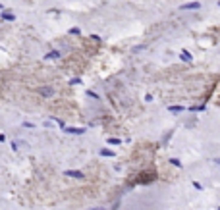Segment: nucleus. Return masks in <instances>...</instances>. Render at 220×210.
<instances>
[{
	"mask_svg": "<svg viewBox=\"0 0 220 210\" xmlns=\"http://www.w3.org/2000/svg\"><path fill=\"white\" fill-rule=\"evenodd\" d=\"M180 58H182V62H185V64H191V62H193L189 50H182V52H180Z\"/></svg>",
	"mask_w": 220,
	"mask_h": 210,
	"instance_id": "nucleus-6",
	"label": "nucleus"
},
{
	"mask_svg": "<svg viewBox=\"0 0 220 210\" xmlns=\"http://www.w3.org/2000/svg\"><path fill=\"white\" fill-rule=\"evenodd\" d=\"M64 176H68V177H75V179H83V172H79V170H66V172H64Z\"/></svg>",
	"mask_w": 220,
	"mask_h": 210,
	"instance_id": "nucleus-2",
	"label": "nucleus"
},
{
	"mask_svg": "<svg viewBox=\"0 0 220 210\" xmlns=\"http://www.w3.org/2000/svg\"><path fill=\"white\" fill-rule=\"evenodd\" d=\"M68 33H70V35H75V37H77V35H81V29H79V27H72L70 31H68Z\"/></svg>",
	"mask_w": 220,
	"mask_h": 210,
	"instance_id": "nucleus-11",
	"label": "nucleus"
},
{
	"mask_svg": "<svg viewBox=\"0 0 220 210\" xmlns=\"http://www.w3.org/2000/svg\"><path fill=\"white\" fill-rule=\"evenodd\" d=\"M0 19H4V21H14L15 15L12 12H8V10H2V12H0Z\"/></svg>",
	"mask_w": 220,
	"mask_h": 210,
	"instance_id": "nucleus-4",
	"label": "nucleus"
},
{
	"mask_svg": "<svg viewBox=\"0 0 220 210\" xmlns=\"http://www.w3.org/2000/svg\"><path fill=\"white\" fill-rule=\"evenodd\" d=\"M95 210H98V208H95Z\"/></svg>",
	"mask_w": 220,
	"mask_h": 210,
	"instance_id": "nucleus-21",
	"label": "nucleus"
},
{
	"mask_svg": "<svg viewBox=\"0 0 220 210\" xmlns=\"http://www.w3.org/2000/svg\"><path fill=\"white\" fill-rule=\"evenodd\" d=\"M170 162H172V164H174L176 168H182V162H180V160H178V158H172Z\"/></svg>",
	"mask_w": 220,
	"mask_h": 210,
	"instance_id": "nucleus-13",
	"label": "nucleus"
},
{
	"mask_svg": "<svg viewBox=\"0 0 220 210\" xmlns=\"http://www.w3.org/2000/svg\"><path fill=\"white\" fill-rule=\"evenodd\" d=\"M79 83H81V79H77V77H75V79H72V85H79Z\"/></svg>",
	"mask_w": 220,
	"mask_h": 210,
	"instance_id": "nucleus-17",
	"label": "nucleus"
},
{
	"mask_svg": "<svg viewBox=\"0 0 220 210\" xmlns=\"http://www.w3.org/2000/svg\"><path fill=\"white\" fill-rule=\"evenodd\" d=\"M54 89L52 87H41L39 89V94H43V97H46V98H50V97H54Z\"/></svg>",
	"mask_w": 220,
	"mask_h": 210,
	"instance_id": "nucleus-1",
	"label": "nucleus"
},
{
	"mask_svg": "<svg viewBox=\"0 0 220 210\" xmlns=\"http://www.w3.org/2000/svg\"><path fill=\"white\" fill-rule=\"evenodd\" d=\"M199 8H201V2H187L180 6V10H199Z\"/></svg>",
	"mask_w": 220,
	"mask_h": 210,
	"instance_id": "nucleus-5",
	"label": "nucleus"
},
{
	"mask_svg": "<svg viewBox=\"0 0 220 210\" xmlns=\"http://www.w3.org/2000/svg\"><path fill=\"white\" fill-rule=\"evenodd\" d=\"M87 97H91V98H95V100H98V94L95 91H87Z\"/></svg>",
	"mask_w": 220,
	"mask_h": 210,
	"instance_id": "nucleus-12",
	"label": "nucleus"
},
{
	"mask_svg": "<svg viewBox=\"0 0 220 210\" xmlns=\"http://www.w3.org/2000/svg\"><path fill=\"white\" fill-rule=\"evenodd\" d=\"M4 141H6V137H4V135L0 133V143H4Z\"/></svg>",
	"mask_w": 220,
	"mask_h": 210,
	"instance_id": "nucleus-18",
	"label": "nucleus"
},
{
	"mask_svg": "<svg viewBox=\"0 0 220 210\" xmlns=\"http://www.w3.org/2000/svg\"><path fill=\"white\" fill-rule=\"evenodd\" d=\"M23 127H27V129H31V127H35V125L31 123V122H23Z\"/></svg>",
	"mask_w": 220,
	"mask_h": 210,
	"instance_id": "nucleus-15",
	"label": "nucleus"
},
{
	"mask_svg": "<svg viewBox=\"0 0 220 210\" xmlns=\"http://www.w3.org/2000/svg\"><path fill=\"white\" fill-rule=\"evenodd\" d=\"M0 10H4V6H2V4H0Z\"/></svg>",
	"mask_w": 220,
	"mask_h": 210,
	"instance_id": "nucleus-19",
	"label": "nucleus"
},
{
	"mask_svg": "<svg viewBox=\"0 0 220 210\" xmlns=\"http://www.w3.org/2000/svg\"><path fill=\"white\" fill-rule=\"evenodd\" d=\"M60 56L62 54H60L58 50H52V52H48V54L45 56V60H56V58H60Z\"/></svg>",
	"mask_w": 220,
	"mask_h": 210,
	"instance_id": "nucleus-7",
	"label": "nucleus"
},
{
	"mask_svg": "<svg viewBox=\"0 0 220 210\" xmlns=\"http://www.w3.org/2000/svg\"><path fill=\"white\" fill-rule=\"evenodd\" d=\"M212 164L216 166V168H220V158H214V160H212Z\"/></svg>",
	"mask_w": 220,
	"mask_h": 210,
	"instance_id": "nucleus-16",
	"label": "nucleus"
},
{
	"mask_svg": "<svg viewBox=\"0 0 220 210\" xmlns=\"http://www.w3.org/2000/svg\"><path fill=\"white\" fill-rule=\"evenodd\" d=\"M168 110H170V112H174V114H178V112H183V106H180V104H178V106H170Z\"/></svg>",
	"mask_w": 220,
	"mask_h": 210,
	"instance_id": "nucleus-10",
	"label": "nucleus"
},
{
	"mask_svg": "<svg viewBox=\"0 0 220 210\" xmlns=\"http://www.w3.org/2000/svg\"><path fill=\"white\" fill-rule=\"evenodd\" d=\"M106 143H108V145H112V146H116V145H120V143H122V141H120V139H116V137H110V139L106 141Z\"/></svg>",
	"mask_w": 220,
	"mask_h": 210,
	"instance_id": "nucleus-9",
	"label": "nucleus"
},
{
	"mask_svg": "<svg viewBox=\"0 0 220 210\" xmlns=\"http://www.w3.org/2000/svg\"><path fill=\"white\" fill-rule=\"evenodd\" d=\"M101 156H106V158H114V150H110V149H101Z\"/></svg>",
	"mask_w": 220,
	"mask_h": 210,
	"instance_id": "nucleus-8",
	"label": "nucleus"
},
{
	"mask_svg": "<svg viewBox=\"0 0 220 210\" xmlns=\"http://www.w3.org/2000/svg\"><path fill=\"white\" fill-rule=\"evenodd\" d=\"M218 8H220V0H218Z\"/></svg>",
	"mask_w": 220,
	"mask_h": 210,
	"instance_id": "nucleus-20",
	"label": "nucleus"
},
{
	"mask_svg": "<svg viewBox=\"0 0 220 210\" xmlns=\"http://www.w3.org/2000/svg\"><path fill=\"white\" fill-rule=\"evenodd\" d=\"M193 187H195L197 191H203V185H201V183H199V181H193Z\"/></svg>",
	"mask_w": 220,
	"mask_h": 210,
	"instance_id": "nucleus-14",
	"label": "nucleus"
},
{
	"mask_svg": "<svg viewBox=\"0 0 220 210\" xmlns=\"http://www.w3.org/2000/svg\"><path fill=\"white\" fill-rule=\"evenodd\" d=\"M66 133H72V135H83L85 133V127H62Z\"/></svg>",
	"mask_w": 220,
	"mask_h": 210,
	"instance_id": "nucleus-3",
	"label": "nucleus"
}]
</instances>
